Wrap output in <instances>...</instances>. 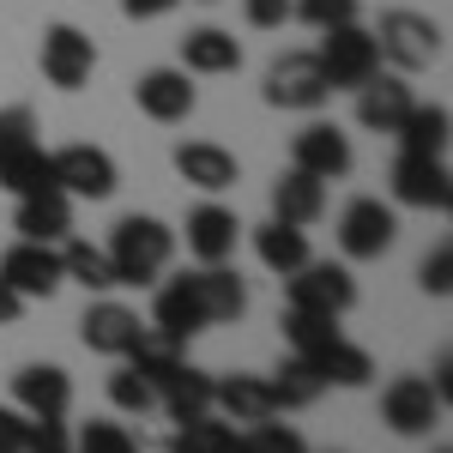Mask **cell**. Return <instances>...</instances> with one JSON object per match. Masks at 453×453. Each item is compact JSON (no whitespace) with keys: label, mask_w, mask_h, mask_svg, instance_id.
<instances>
[{"label":"cell","mask_w":453,"mask_h":453,"mask_svg":"<svg viewBox=\"0 0 453 453\" xmlns=\"http://www.w3.org/2000/svg\"><path fill=\"white\" fill-rule=\"evenodd\" d=\"M134 104H140L145 121L175 127V121H188V115H194L200 91L188 85V73H181V67H151V73H140V79H134Z\"/></svg>","instance_id":"13"},{"label":"cell","mask_w":453,"mask_h":453,"mask_svg":"<svg viewBox=\"0 0 453 453\" xmlns=\"http://www.w3.org/2000/svg\"><path fill=\"white\" fill-rule=\"evenodd\" d=\"M254 254H260V266H266V273H279V279H290L296 266H309V260H314L309 230L279 224V218H266V224L254 230Z\"/></svg>","instance_id":"25"},{"label":"cell","mask_w":453,"mask_h":453,"mask_svg":"<svg viewBox=\"0 0 453 453\" xmlns=\"http://www.w3.org/2000/svg\"><path fill=\"white\" fill-rule=\"evenodd\" d=\"M236 453H309V441L279 418H260V423H242L236 429Z\"/></svg>","instance_id":"33"},{"label":"cell","mask_w":453,"mask_h":453,"mask_svg":"<svg viewBox=\"0 0 453 453\" xmlns=\"http://www.w3.org/2000/svg\"><path fill=\"white\" fill-rule=\"evenodd\" d=\"M49 175H55V188L67 200H109L121 188V170H115V157L104 145H61V151H49Z\"/></svg>","instance_id":"7"},{"label":"cell","mask_w":453,"mask_h":453,"mask_svg":"<svg viewBox=\"0 0 453 453\" xmlns=\"http://www.w3.org/2000/svg\"><path fill=\"white\" fill-rule=\"evenodd\" d=\"M375 49H381V61L393 73H429L435 61H441V49H448V36H441V25L429 19V12H411V6H393V12H381V25H375Z\"/></svg>","instance_id":"2"},{"label":"cell","mask_w":453,"mask_h":453,"mask_svg":"<svg viewBox=\"0 0 453 453\" xmlns=\"http://www.w3.org/2000/svg\"><path fill=\"white\" fill-rule=\"evenodd\" d=\"M0 279L12 284L25 303H31V296L36 303L55 296V290L67 284V273H61V248L55 242H25V236H19V242L0 254Z\"/></svg>","instance_id":"11"},{"label":"cell","mask_w":453,"mask_h":453,"mask_svg":"<svg viewBox=\"0 0 453 453\" xmlns=\"http://www.w3.org/2000/svg\"><path fill=\"white\" fill-rule=\"evenodd\" d=\"M36 61H42V79H49L55 91H79V85L91 79V67H97V42L79 31V25H49Z\"/></svg>","instance_id":"12"},{"label":"cell","mask_w":453,"mask_h":453,"mask_svg":"<svg viewBox=\"0 0 453 453\" xmlns=\"http://www.w3.org/2000/svg\"><path fill=\"white\" fill-rule=\"evenodd\" d=\"M211 411H218V418H230V423L279 418L266 375H224V381H211Z\"/></svg>","instance_id":"24"},{"label":"cell","mask_w":453,"mask_h":453,"mask_svg":"<svg viewBox=\"0 0 453 453\" xmlns=\"http://www.w3.org/2000/svg\"><path fill=\"white\" fill-rule=\"evenodd\" d=\"M109 260H115V279L145 290V284H157L170 273L175 260V230L164 218H151V211H127L115 230H109Z\"/></svg>","instance_id":"1"},{"label":"cell","mask_w":453,"mask_h":453,"mask_svg":"<svg viewBox=\"0 0 453 453\" xmlns=\"http://www.w3.org/2000/svg\"><path fill=\"white\" fill-rule=\"evenodd\" d=\"M19 314H25V296H19V290H12V284L0 279V326H12V320H19Z\"/></svg>","instance_id":"43"},{"label":"cell","mask_w":453,"mask_h":453,"mask_svg":"<svg viewBox=\"0 0 453 453\" xmlns=\"http://www.w3.org/2000/svg\"><path fill=\"white\" fill-rule=\"evenodd\" d=\"M157 405L170 411V423H194L211 411V375L206 369H194V363H181L170 381L157 387Z\"/></svg>","instance_id":"29"},{"label":"cell","mask_w":453,"mask_h":453,"mask_svg":"<svg viewBox=\"0 0 453 453\" xmlns=\"http://www.w3.org/2000/svg\"><path fill=\"white\" fill-rule=\"evenodd\" d=\"M266 387H273V405H279V411H303V405H314V399L326 393V381L314 375V363H309V357H296V350L273 369V381H266Z\"/></svg>","instance_id":"31"},{"label":"cell","mask_w":453,"mask_h":453,"mask_svg":"<svg viewBox=\"0 0 453 453\" xmlns=\"http://www.w3.org/2000/svg\"><path fill=\"white\" fill-rule=\"evenodd\" d=\"M441 418H448V405L429 387V375H393L381 387V423L393 435H429Z\"/></svg>","instance_id":"9"},{"label":"cell","mask_w":453,"mask_h":453,"mask_svg":"<svg viewBox=\"0 0 453 453\" xmlns=\"http://www.w3.org/2000/svg\"><path fill=\"white\" fill-rule=\"evenodd\" d=\"M242 67V42L224 31V25H200V31L181 36V73H200V79H224V73Z\"/></svg>","instance_id":"23"},{"label":"cell","mask_w":453,"mask_h":453,"mask_svg":"<svg viewBox=\"0 0 453 453\" xmlns=\"http://www.w3.org/2000/svg\"><path fill=\"white\" fill-rule=\"evenodd\" d=\"M326 339H339V320H333V314L284 309V345L296 350V357H314V350L326 345Z\"/></svg>","instance_id":"34"},{"label":"cell","mask_w":453,"mask_h":453,"mask_svg":"<svg viewBox=\"0 0 453 453\" xmlns=\"http://www.w3.org/2000/svg\"><path fill=\"white\" fill-rule=\"evenodd\" d=\"M418 284H423V296H448V290H453V248L448 242H435L429 254H423Z\"/></svg>","instance_id":"38"},{"label":"cell","mask_w":453,"mask_h":453,"mask_svg":"<svg viewBox=\"0 0 453 453\" xmlns=\"http://www.w3.org/2000/svg\"><path fill=\"white\" fill-rule=\"evenodd\" d=\"M181 0H121V12L127 19H164V12H175Z\"/></svg>","instance_id":"41"},{"label":"cell","mask_w":453,"mask_h":453,"mask_svg":"<svg viewBox=\"0 0 453 453\" xmlns=\"http://www.w3.org/2000/svg\"><path fill=\"white\" fill-rule=\"evenodd\" d=\"M175 175L200 194H230L242 181V164H236V151H224L211 140H181L175 145Z\"/></svg>","instance_id":"17"},{"label":"cell","mask_w":453,"mask_h":453,"mask_svg":"<svg viewBox=\"0 0 453 453\" xmlns=\"http://www.w3.org/2000/svg\"><path fill=\"white\" fill-rule=\"evenodd\" d=\"M140 314L127 309V303H109V296H97L91 309H85V320H79V339H85V350H97V357H127L134 350V339H140Z\"/></svg>","instance_id":"18"},{"label":"cell","mask_w":453,"mask_h":453,"mask_svg":"<svg viewBox=\"0 0 453 453\" xmlns=\"http://www.w3.org/2000/svg\"><path fill=\"white\" fill-rule=\"evenodd\" d=\"M284 309H309V314H333L345 320L357 309V279L345 260H309L284 279Z\"/></svg>","instance_id":"5"},{"label":"cell","mask_w":453,"mask_h":453,"mask_svg":"<svg viewBox=\"0 0 453 453\" xmlns=\"http://www.w3.org/2000/svg\"><path fill=\"white\" fill-rule=\"evenodd\" d=\"M429 387L441 393V405H448V399H453V357H448V350L435 357V375H429Z\"/></svg>","instance_id":"42"},{"label":"cell","mask_w":453,"mask_h":453,"mask_svg":"<svg viewBox=\"0 0 453 453\" xmlns=\"http://www.w3.org/2000/svg\"><path fill=\"white\" fill-rule=\"evenodd\" d=\"M393 200L399 206H418V211H448L453 206V170L448 157H423V151H399L393 164Z\"/></svg>","instance_id":"10"},{"label":"cell","mask_w":453,"mask_h":453,"mask_svg":"<svg viewBox=\"0 0 453 453\" xmlns=\"http://www.w3.org/2000/svg\"><path fill=\"white\" fill-rule=\"evenodd\" d=\"M290 164L320 175V181H339V175H350V140L333 121H309V127L290 140Z\"/></svg>","instance_id":"21"},{"label":"cell","mask_w":453,"mask_h":453,"mask_svg":"<svg viewBox=\"0 0 453 453\" xmlns=\"http://www.w3.org/2000/svg\"><path fill=\"white\" fill-rule=\"evenodd\" d=\"M12 405L25 418H67L73 411V375L55 363H25L12 375Z\"/></svg>","instance_id":"16"},{"label":"cell","mask_w":453,"mask_h":453,"mask_svg":"<svg viewBox=\"0 0 453 453\" xmlns=\"http://www.w3.org/2000/svg\"><path fill=\"white\" fill-rule=\"evenodd\" d=\"M260 97L273 109H290V115H314V109H326L333 85H326V73H320V61H314L309 49H284L279 61L266 67Z\"/></svg>","instance_id":"6"},{"label":"cell","mask_w":453,"mask_h":453,"mask_svg":"<svg viewBox=\"0 0 453 453\" xmlns=\"http://www.w3.org/2000/svg\"><path fill=\"white\" fill-rule=\"evenodd\" d=\"M242 19L254 31H284L290 25V0H242Z\"/></svg>","instance_id":"39"},{"label":"cell","mask_w":453,"mask_h":453,"mask_svg":"<svg viewBox=\"0 0 453 453\" xmlns=\"http://www.w3.org/2000/svg\"><path fill=\"white\" fill-rule=\"evenodd\" d=\"M25 435H31V418L19 405H0V453H25Z\"/></svg>","instance_id":"40"},{"label":"cell","mask_w":453,"mask_h":453,"mask_svg":"<svg viewBox=\"0 0 453 453\" xmlns=\"http://www.w3.org/2000/svg\"><path fill=\"white\" fill-rule=\"evenodd\" d=\"M309 363H314V375H320L326 387H369V381H375V357H369L363 345H350L345 333L326 339Z\"/></svg>","instance_id":"27"},{"label":"cell","mask_w":453,"mask_h":453,"mask_svg":"<svg viewBox=\"0 0 453 453\" xmlns=\"http://www.w3.org/2000/svg\"><path fill=\"white\" fill-rule=\"evenodd\" d=\"M435 453H453V448H435Z\"/></svg>","instance_id":"44"},{"label":"cell","mask_w":453,"mask_h":453,"mask_svg":"<svg viewBox=\"0 0 453 453\" xmlns=\"http://www.w3.org/2000/svg\"><path fill=\"white\" fill-rule=\"evenodd\" d=\"M363 6L357 0H290V19H303L309 31H333V25H350Z\"/></svg>","instance_id":"37"},{"label":"cell","mask_w":453,"mask_h":453,"mask_svg":"<svg viewBox=\"0 0 453 453\" xmlns=\"http://www.w3.org/2000/svg\"><path fill=\"white\" fill-rule=\"evenodd\" d=\"M411 85H405V73H375L369 85H357V121L369 127V134H399V121L411 115Z\"/></svg>","instance_id":"19"},{"label":"cell","mask_w":453,"mask_h":453,"mask_svg":"<svg viewBox=\"0 0 453 453\" xmlns=\"http://www.w3.org/2000/svg\"><path fill=\"white\" fill-rule=\"evenodd\" d=\"M314 61H320V73H326L333 91H357V85H369V79L381 73V49H375V31H363V25L350 19V25L320 31Z\"/></svg>","instance_id":"4"},{"label":"cell","mask_w":453,"mask_h":453,"mask_svg":"<svg viewBox=\"0 0 453 453\" xmlns=\"http://www.w3.org/2000/svg\"><path fill=\"white\" fill-rule=\"evenodd\" d=\"M320 211H326V181L290 164V170L273 181V218H279V224H296V230H309V224H320Z\"/></svg>","instance_id":"22"},{"label":"cell","mask_w":453,"mask_h":453,"mask_svg":"<svg viewBox=\"0 0 453 453\" xmlns=\"http://www.w3.org/2000/svg\"><path fill=\"white\" fill-rule=\"evenodd\" d=\"M393 242H399V211L387 200L363 194V200H350L339 211V254L345 260H381Z\"/></svg>","instance_id":"8"},{"label":"cell","mask_w":453,"mask_h":453,"mask_svg":"<svg viewBox=\"0 0 453 453\" xmlns=\"http://www.w3.org/2000/svg\"><path fill=\"white\" fill-rule=\"evenodd\" d=\"M151 326L157 333H170V339H194V333H206V303H200V284L194 273H181V279H157V296H151Z\"/></svg>","instance_id":"15"},{"label":"cell","mask_w":453,"mask_h":453,"mask_svg":"<svg viewBox=\"0 0 453 453\" xmlns=\"http://www.w3.org/2000/svg\"><path fill=\"white\" fill-rule=\"evenodd\" d=\"M12 230L25 242H67L73 230V200L61 188H36V194H19V211H12Z\"/></svg>","instance_id":"20"},{"label":"cell","mask_w":453,"mask_h":453,"mask_svg":"<svg viewBox=\"0 0 453 453\" xmlns=\"http://www.w3.org/2000/svg\"><path fill=\"white\" fill-rule=\"evenodd\" d=\"M0 188H6V194L55 188V175H49V151H42V140H36V115L25 104L0 109Z\"/></svg>","instance_id":"3"},{"label":"cell","mask_w":453,"mask_h":453,"mask_svg":"<svg viewBox=\"0 0 453 453\" xmlns=\"http://www.w3.org/2000/svg\"><path fill=\"white\" fill-rule=\"evenodd\" d=\"M194 284H200V303H206L211 326H230V320H242V314H248V284L236 279L230 260H224V266H200Z\"/></svg>","instance_id":"26"},{"label":"cell","mask_w":453,"mask_h":453,"mask_svg":"<svg viewBox=\"0 0 453 453\" xmlns=\"http://www.w3.org/2000/svg\"><path fill=\"white\" fill-rule=\"evenodd\" d=\"M181 236H188V254H194L200 266H224V260L236 254V242H242V218L230 206H218V200H206V206L188 211Z\"/></svg>","instance_id":"14"},{"label":"cell","mask_w":453,"mask_h":453,"mask_svg":"<svg viewBox=\"0 0 453 453\" xmlns=\"http://www.w3.org/2000/svg\"><path fill=\"white\" fill-rule=\"evenodd\" d=\"M164 453H236V423L218 418V411H206V418L181 423Z\"/></svg>","instance_id":"32"},{"label":"cell","mask_w":453,"mask_h":453,"mask_svg":"<svg viewBox=\"0 0 453 453\" xmlns=\"http://www.w3.org/2000/svg\"><path fill=\"white\" fill-rule=\"evenodd\" d=\"M109 405H115V411H134V418H145V411L157 405V387L145 381L140 369H127V363H121V369L109 375Z\"/></svg>","instance_id":"35"},{"label":"cell","mask_w":453,"mask_h":453,"mask_svg":"<svg viewBox=\"0 0 453 453\" xmlns=\"http://www.w3.org/2000/svg\"><path fill=\"white\" fill-rule=\"evenodd\" d=\"M448 134H453V115L448 104H411V115L399 121V151H423V157H448Z\"/></svg>","instance_id":"28"},{"label":"cell","mask_w":453,"mask_h":453,"mask_svg":"<svg viewBox=\"0 0 453 453\" xmlns=\"http://www.w3.org/2000/svg\"><path fill=\"white\" fill-rule=\"evenodd\" d=\"M61 273H67L73 284H85L91 296H109L115 290V260H109V248H97V242H79V236H67L61 242Z\"/></svg>","instance_id":"30"},{"label":"cell","mask_w":453,"mask_h":453,"mask_svg":"<svg viewBox=\"0 0 453 453\" xmlns=\"http://www.w3.org/2000/svg\"><path fill=\"white\" fill-rule=\"evenodd\" d=\"M73 453H140V435L121 429V423H85Z\"/></svg>","instance_id":"36"}]
</instances>
